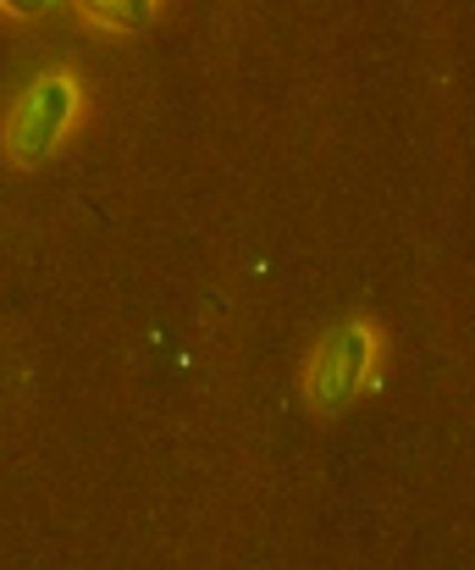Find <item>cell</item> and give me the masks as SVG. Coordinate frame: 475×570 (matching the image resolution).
Wrapping results in <instances>:
<instances>
[{
	"label": "cell",
	"mask_w": 475,
	"mask_h": 570,
	"mask_svg": "<svg viewBox=\"0 0 475 570\" xmlns=\"http://www.w3.org/2000/svg\"><path fill=\"white\" fill-rule=\"evenodd\" d=\"M72 17L89 22L95 33H106V39H139L156 22H166V6L160 0H78Z\"/></svg>",
	"instance_id": "3957f363"
},
{
	"label": "cell",
	"mask_w": 475,
	"mask_h": 570,
	"mask_svg": "<svg viewBox=\"0 0 475 570\" xmlns=\"http://www.w3.org/2000/svg\"><path fill=\"white\" fill-rule=\"evenodd\" d=\"M50 6H11V0H0V17H11V22H39Z\"/></svg>",
	"instance_id": "277c9868"
},
{
	"label": "cell",
	"mask_w": 475,
	"mask_h": 570,
	"mask_svg": "<svg viewBox=\"0 0 475 570\" xmlns=\"http://www.w3.org/2000/svg\"><path fill=\"white\" fill-rule=\"evenodd\" d=\"M387 355H393V333L376 316H343L320 333L299 366V399L305 410L331 421L348 415L354 404H365L382 377H387Z\"/></svg>",
	"instance_id": "7a4b0ae2"
},
{
	"label": "cell",
	"mask_w": 475,
	"mask_h": 570,
	"mask_svg": "<svg viewBox=\"0 0 475 570\" xmlns=\"http://www.w3.org/2000/svg\"><path fill=\"white\" fill-rule=\"evenodd\" d=\"M89 117H95V100H89L83 67L56 61L33 72L0 111V161L11 173H44L56 156H67L83 139Z\"/></svg>",
	"instance_id": "6da1fadb"
}]
</instances>
